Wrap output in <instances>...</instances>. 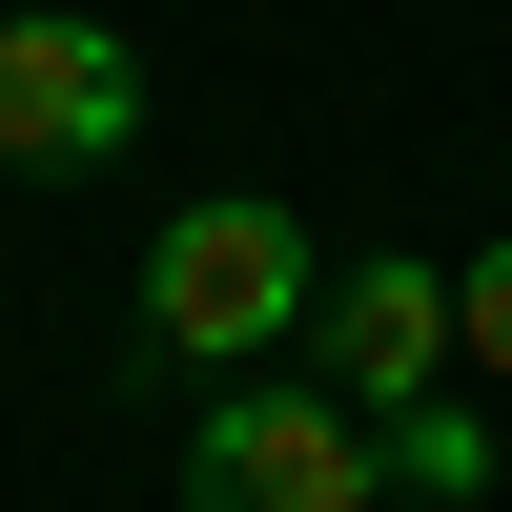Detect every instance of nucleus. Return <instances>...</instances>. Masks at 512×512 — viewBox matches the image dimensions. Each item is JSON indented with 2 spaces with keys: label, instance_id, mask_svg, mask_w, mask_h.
Here are the masks:
<instances>
[{
  "label": "nucleus",
  "instance_id": "4",
  "mask_svg": "<svg viewBox=\"0 0 512 512\" xmlns=\"http://www.w3.org/2000/svg\"><path fill=\"white\" fill-rule=\"evenodd\" d=\"M308 349H328V410H369V431H390V410L451 369V267H390V246H369V267H328V287H308Z\"/></svg>",
  "mask_w": 512,
  "mask_h": 512
},
{
  "label": "nucleus",
  "instance_id": "5",
  "mask_svg": "<svg viewBox=\"0 0 512 512\" xmlns=\"http://www.w3.org/2000/svg\"><path fill=\"white\" fill-rule=\"evenodd\" d=\"M369 451H390V492H431V512H472V492H492V431H472L451 390H410V410H390Z\"/></svg>",
  "mask_w": 512,
  "mask_h": 512
},
{
  "label": "nucleus",
  "instance_id": "1",
  "mask_svg": "<svg viewBox=\"0 0 512 512\" xmlns=\"http://www.w3.org/2000/svg\"><path fill=\"white\" fill-rule=\"evenodd\" d=\"M308 287H328V267H308V226H287L267 185H226V205H185V226L144 246V328H164L185 369H246L267 328H308Z\"/></svg>",
  "mask_w": 512,
  "mask_h": 512
},
{
  "label": "nucleus",
  "instance_id": "3",
  "mask_svg": "<svg viewBox=\"0 0 512 512\" xmlns=\"http://www.w3.org/2000/svg\"><path fill=\"white\" fill-rule=\"evenodd\" d=\"M123 123H144V62H123L103 21H41V0H0V164H103Z\"/></svg>",
  "mask_w": 512,
  "mask_h": 512
},
{
  "label": "nucleus",
  "instance_id": "2",
  "mask_svg": "<svg viewBox=\"0 0 512 512\" xmlns=\"http://www.w3.org/2000/svg\"><path fill=\"white\" fill-rule=\"evenodd\" d=\"M369 410H328V390H226L205 410V451H185V512H369Z\"/></svg>",
  "mask_w": 512,
  "mask_h": 512
},
{
  "label": "nucleus",
  "instance_id": "6",
  "mask_svg": "<svg viewBox=\"0 0 512 512\" xmlns=\"http://www.w3.org/2000/svg\"><path fill=\"white\" fill-rule=\"evenodd\" d=\"M451 349H472L492 390H512V246H492V267H451Z\"/></svg>",
  "mask_w": 512,
  "mask_h": 512
}]
</instances>
